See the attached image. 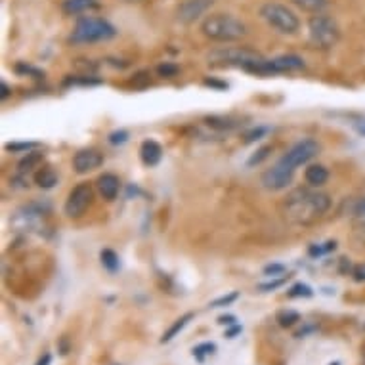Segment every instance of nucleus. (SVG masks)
I'll use <instances>...</instances> for the list:
<instances>
[{"label":"nucleus","mask_w":365,"mask_h":365,"mask_svg":"<svg viewBox=\"0 0 365 365\" xmlns=\"http://www.w3.org/2000/svg\"><path fill=\"white\" fill-rule=\"evenodd\" d=\"M319 151H322V145L317 144L316 140L306 138L297 142L274 167L268 168L262 174V178H260L262 186L268 192H283V190H287L289 184L293 182L297 168L300 165H306L308 161H312Z\"/></svg>","instance_id":"nucleus-1"},{"label":"nucleus","mask_w":365,"mask_h":365,"mask_svg":"<svg viewBox=\"0 0 365 365\" xmlns=\"http://www.w3.org/2000/svg\"><path fill=\"white\" fill-rule=\"evenodd\" d=\"M331 209V199L327 193L317 192V190H308V187H299L287 195L283 203V215L293 224H314Z\"/></svg>","instance_id":"nucleus-2"},{"label":"nucleus","mask_w":365,"mask_h":365,"mask_svg":"<svg viewBox=\"0 0 365 365\" xmlns=\"http://www.w3.org/2000/svg\"><path fill=\"white\" fill-rule=\"evenodd\" d=\"M201 31L215 42H235L247 35V25L232 14H212L205 19Z\"/></svg>","instance_id":"nucleus-3"},{"label":"nucleus","mask_w":365,"mask_h":365,"mask_svg":"<svg viewBox=\"0 0 365 365\" xmlns=\"http://www.w3.org/2000/svg\"><path fill=\"white\" fill-rule=\"evenodd\" d=\"M115 35H117V31L108 19L86 16V18L78 19L77 25L73 27L69 42L77 44V46H84V44H94V42L111 41Z\"/></svg>","instance_id":"nucleus-4"},{"label":"nucleus","mask_w":365,"mask_h":365,"mask_svg":"<svg viewBox=\"0 0 365 365\" xmlns=\"http://www.w3.org/2000/svg\"><path fill=\"white\" fill-rule=\"evenodd\" d=\"M310 44L317 50H331L341 41V29L333 18L325 14H314L308 21Z\"/></svg>","instance_id":"nucleus-5"},{"label":"nucleus","mask_w":365,"mask_h":365,"mask_svg":"<svg viewBox=\"0 0 365 365\" xmlns=\"http://www.w3.org/2000/svg\"><path fill=\"white\" fill-rule=\"evenodd\" d=\"M260 16L266 24L282 35H294L300 29L299 16L279 2H266L260 8Z\"/></svg>","instance_id":"nucleus-6"},{"label":"nucleus","mask_w":365,"mask_h":365,"mask_svg":"<svg viewBox=\"0 0 365 365\" xmlns=\"http://www.w3.org/2000/svg\"><path fill=\"white\" fill-rule=\"evenodd\" d=\"M245 71L252 73V75H260V77H269V75H282V73L299 71L304 69V60L299 56L289 54L279 56L274 60H264V58H257V60L249 61L245 67Z\"/></svg>","instance_id":"nucleus-7"},{"label":"nucleus","mask_w":365,"mask_h":365,"mask_svg":"<svg viewBox=\"0 0 365 365\" xmlns=\"http://www.w3.org/2000/svg\"><path fill=\"white\" fill-rule=\"evenodd\" d=\"M92 199H94V190L90 184H78L69 192L66 201V215L69 218H78L86 212L90 205H92Z\"/></svg>","instance_id":"nucleus-8"},{"label":"nucleus","mask_w":365,"mask_h":365,"mask_svg":"<svg viewBox=\"0 0 365 365\" xmlns=\"http://www.w3.org/2000/svg\"><path fill=\"white\" fill-rule=\"evenodd\" d=\"M257 58H260V56L249 48H220L209 54V60L212 61V63H222V66H237L241 67V69H243L249 61L257 60Z\"/></svg>","instance_id":"nucleus-9"},{"label":"nucleus","mask_w":365,"mask_h":365,"mask_svg":"<svg viewBox=\"0 0 365 365\" xmlns=\"http://www.w3.org/2000/svg\"><path fill=\"white\" fill-rule=\"evenodd\" d=\"M215 0H184L178 6V21L184 25H190L193 21H197L201 16L209 12Z\"/></svg>","instance_id":"nucleus-10"},{"label":"nucleus","mask_w":365,"mask_h":365,"mask_svg":"<svg viewBox=\"0 0 365 365\" xmlns=\"http://www.w3.org/2000/svg\"><path fill=\"white\" fill-rule=\"evenodd\" d=\"M103 165V155L98 150H81L73 157V168L77 174H86Z\"/></svg>","instance_id":"nucleus-11"},{"label":"nucleus","mask_w":365,"mask_h":365,"mask_svg":"<svg viewBox=\"0 0 365 365\" xmlns=\"http://www.w3.org/2000/svg\"><path fill=\"white\" fill-rule=\"evenodd\" d=\"M98 192L106 201H113L117 195H119L120 190V180L115 176V174H103L98 178Z\"/></svg>","instance_id":"nucleus-12"},{"label":"nucleus","mask_w":365,"mask_h":365,"mask_svg":"<svg viewBox=\"0 0 365 365\" xmlns=\"http://www.w3.org/2000/svg\"><path fill=\"white\" fill-rule=\"evenodd\" d=\"M140 157H142L144 165H148V167H155V165H159V161H161L163 148L157 144L155 140H145L144 144H142V148H140Z\"/></svg>","instance_id":"nucleus-13"},{"label":"nucleus","mask_w":365,"mask_h":365,"mask_svg":"<svg viewBox=\"0 0 365 365\" xmlns=\"http://www.w3.org/2000/svg\"><path fill=\"white\" fill-rule=\"evenodd\" d=\"M98 6H100L98 0H63V2H61V10H63L67 16H78V14L96 10Z\"/></svg>","instance_id":"nucleus-14"},{"label":"nucleus","mask_w":365,"mask_h":365,"mask_svg":"<svg viewBox=\"0 0 365 365\" xmlns=\"http://www.w3.org/2000/svg\"><path fill=\"white\" fill-rule=\"evenodd\" d=\"M304 178L312 187H322L329 180V170L324 165H310L306 168Z\"/></svg>","instance_id":"nucleus-15"},{"label":"nucleus","mask_w":365,"mask_h":365,"mask_svg":"<svg viewBox=\"0 0 365 365\" xmlns=\"http://www.w3.org/2000/svg\"><path fill=\"white\" fill-rule=\"evenodd\" d=\"M192 319H193V314H192V312H187V314H184V316H180L178 319H176V322H174V324L170 325V327H168L167 333H165V335L161 336V342H163V344H167V342L173 341L174 336L178 335L180 331L184 329V327H186V325L190 324Z\"/></svg>","instance_id":"nucleus-16"},{"label":"nucleus","mask_w":365,"mask_h":365,"mask_svg":"<svg viewBox=\"0 0 365 365\" xmlns=\"http://www.w3.org/2000/svg\"><path fill=\"white\" fill-rule=\"evenodd\" d=\"M35 182L44 190H50V187H54L58 184V174L54 173V168L44 167L35 174Z\"/></svg>","instance_id":"nucleus-17"},{"label":"nucleus","mask_w":365,"mask_h":365,"mask_svg":"<svg viewBox=\"0 0 365 365\" xmlns=\"http://www.w3.org/2000/svg\"><path fill=\"white\" fill-rule=\"evenodd\" d=\"M291 2L308 14H322L327 6V0H291Z\"/></svg>","instance_id":"nucleus-18"},{"label":"nucleus","mask_w":365,"mask_h":365,"mask_svg":"<svg viewBox=\"0 0 365 365\" xmlns=\"http://www.w3.org/2000/svg\"><path fill=\"white\" fill-rule=\"evenodd\" d=\"M41 161H42V153H38V151H31V153H27V157H24V159L19 161L18 170L21 174L29 173V170H33L35 167H38Z\"/></svg>","instance_id":"nucleus-19"},{"label":"nucleus","mask_w":365,"mask_h":365,"mask_svg":"<svg viewBox=\"0 0 365 365\" xmlns=\"http://www.w3.org/2000/svg\"><path fill=\"white\" fill-rule=\"evenodd\" d=\"M300 322V314L294 310H283L277 314V324L283 329H287V327H293L294 324H299Z\"/></svg>","instance_id":"nucleus-20"},{"label":"nucleus","mask_w":365,"mask_h":365,"mask_svg":"<svg viewBox=\"0 0 365 365\" xmlns=\"http://www.w3.org/2000/svg\"><path fill=\"white\" fill-rule=\"evenodd\" d=\"M100 258H102L103 268L109 269V272H117V269H119V257H117V252L111 251V249H103Z\"/></svg>","instance_id":"nucleus-21"},{"label":"nucleus","mask_w":365,"mask_h":365,"mask_svg":"<svg viewBox=\"0 0 365 365\" xmlns=\"http://www.w3.org/2000/svg\"><path fill=\"white\" fill-rule=\"evenodd\" d=\"M215 352H216L215 342H201V344H197V346L193 348V358L197 359L199 364H201V361H205L207 356H212Z\"/></svg>","instance_id":"nucleus-22"},{"label":"nucleus","mask_w":365,"mask_h":365,"mask_svg":"<svg viewBox=\"0 0 365 365\" xmlns=\"http://www.w3.org/2000/svg\"><path fill=\"white\" fill-rule=\"evenodd\" d=\"M287 294L291 299H300V297H302V299H310L312 294H314V291H312L306 283H297V285H293V287L289 289Z\"/></svg>","instance_id":"nucleus-23"},{"label":"nucleus","mask_w":365,"mask_h":365,"mask_svg":"<svg viewBox=\"0 0 365 365\" xmlns=\"http://www.w3.org/2000/svg\"><path fill=\"white\" fill-rule=\"evenodd\" d=\"M207 125L212 126V128H220V130H230V128H235L237 123H234L232 119H227V117H209L207 119Z\"/></svg>","instance_id":"nucleus-24"},{"label":"nucleus","mask_w":365,"mask_h":365,"mask_svg":"<svg viewBox=\"0 0 365 365\" xmlns=\"http://www.w3.org/2000/svg\"><path fill=\"white\" fill-rule=\"evenodd\" d=\"M336 249V241H327L324 245H312L308 249V255L310 257H322V255H327V252L335 251Z\"/></svg>","instance_id":"nucleus-25"},{"label":"nucleus","mask_w":365,"mask_h":365,"mask_svg":"<svg viewBox=\"0 0 365 365\" xmlns=\"http://www.w3.org/2000/svg\"><path fill=\"white\" fill-rule=\"evenodd\" d=\"M240 299V293H230V294H224V297H220V299H216L210 302V308H224V306H230L232 302H235V300Z\"/></svg>","instance_id":"nucleus-26"},{"label":"nucleus","mask_w":365,"mask_h":365,"mask_svg":"<svg viewBox=\"0 0 365 365\" xmlns=\"http://www.w3.org/2000/svg\"><path fill=\"white\" fill-rule=\"evenodd\" d=\"M269 151H272V148H269V145H264V148H260V150H258L257 153H255V155H252L251 159L247 161V165H249V167H255V165H260V163H262L264 159H268Z\"/></svg>","instance_id":"nucleus-27"},{"label":"nucleus","mask_w":365,"mask_h":365,"mask_svg":"<svg viewBox=\"0 0 365 365\" xmlns=\"http://www.w3.org/2000/svg\"><path fill=\"white\" fill-rule=\"evenodd\" d=\"M350 215L356 218H365V197H359L350 205Z\"/></svg>","instance_id":"nucleus-28"},{"label":"nucleus","mask_w":365,"mask_h":365,"mask_svg":"<svg viewBox=\"0 0 365 365\" xmlns=\"http://www.w3.org/2000/svg\"><path fill=\"white\" fill-rule=\"evenodd\" d=\"M287 277H282V279H276V282L262 283V285H258V291H262V293H268V291H276V289L283 287V285L287 283Z\"/></svg>","instance_id":"nucleus-29"},{"label":"nucleus","mask_w":365,"mask_h":365,"mask_svg":"<svg viewBox=\"0 0 365 365\" xmlns=\"http://www.w3.org/2000/svg\"><path fill=\"white\" fill-rule=\"evenodd\" d=\"M268 132V128L266 126H258V128H252L251 132H247L245 134V144H251V142H255V140H260Z\"/></svg>","instance_id":"nucleus-30"},{"label":"nucleus","mask_w":365,"mask_h":365,"mask_svg":"<svg viewBox=\"0 0 365 365\" xmlns=\"http://www.w3.org/2000/svg\"><path fill=\"white\" fill-rule=\"evenodd\" d=\"M16 71H18L19 75H33V77H36V78L44 77V73L38 71V69H35V67L25 66V63H18V66H16Z\"/></svg>","instance_id":"nucleus-31"},{"label":"nucleus","mask_w":365,"mask_h":365,"mask_svg":"<svg viewBox=\"0 0 365 365\" xmlns=\"http://www.w3.org/2000/svg\"><path fill=\"white\" fill-rule=\"evenodd\" d=\"M157 73H159L161 77L170 78V77H174L176 73H178V67L173 66V63H163V66L157 67Z\"/></svg>","instance_id":"nucleus-32"},{"label":"nucleus","mask_w":365,"mask_h":365,"mask_svg":"<svg viewBox=\"0 0 365 365\" xmlns=\"http://www.w3.org/2000/svg\"><path fill=\"white\" fill-rule=\"evenodd\" d=\"M264 274L269 277L282 276V274H285V266H283V264H269V266L264 268Z\"/></svg>","instance_id":"nucleus-33"},{"label":"nucleus","mask_w":365,"mask_h":365,"mask_svg":"<svg viewBox=\"0 0 365 365\" xmlns=\"http://www.w3.org/2000/svg\"><path fill=\"white\" fill-rule=\"evenodd\" d=\"M126 140H128V132L126 130H117V132H111L109 134V144H125Z\"/></svg>","instance_id":"nucleus-34"},{"label":"nucleus","mask_w":365,"mask_h":365,"mask_svg":"<svg viewBox=\"0 0 365 365\" xmlns=\"http://www.w3.org/2000/svg\"><path fill=\"white\" fill-rule=\"evenodd\" d=\"M36 148L35 142H21V144H8L6 150L8 151H29Z\"/></svg>","instance_id":"nucleus-35"},{"label":"nucleus","mask_w":365,"mask_h":365,"mask_svg":"<svg viewBox=\"0 0 365 365\" xmlns=\"http://www.w3.org/2000/svg\"><path fill=\"white\" fill-rule=\"evenodd\" d=\"M352 277L356 282H365V264H358L352 268Z\"/></svg>","instance_id":"nucleus-36"},{"label":"nucleus","mask_w":365,"mask_h":365,"mask_svg":"<svg viewBox=\"0 0 365 365\" xmlns=\"http://www.w3.org/2000/svg\"><path fill=\"white\" fill-rule=\"evenodd\" d=\"M241 331H243V327H241L240 324L230 325V327L226 329V333H224V336H226V339H235V336L240 335Z\"/></svg>","instance_id":"nucleus-37"},{"label":"nucleus","mask_w":365,"mask_h":365,"mask_svg":"<svg viewBox=\"0 0 365 365\" xmlns=\"http://www.w3.org/2000/svg\"><path fill=\"white\" fill-rule=\"evenodd\" d=\"M218 324L230 327V325H235V324H237V322H235V316H230V314H227V316H220V317H218Z\"/></svg>","instance_id":"nucleus-38"},{"label":"nucleus","mask_w":365,"mask_h":365,"mask_svg":"<svg viewBox=\"0 0 365 365\" xmlns=\"http://www.w3.org/2000/svg\"><path fill=\"white\" fill-rule=\"evenodd\" d=\"M0 90H2V92H0V100H6V98L10 96V86L2 81V83H0Z\"/></svg>","instance_id":"nucleus-39"},{"label":"nucleus","mask_w":365,"mask_h":365,"mask_svg":"<svg viewBox=\"0 0 365 365\" xmlns=\"http://www.w3.org/2000/svg\"><path fill=\"white\" fill-rule=\"evenodd\" d=\"M50 364H52V356H50V354H44V356L38 358V361H36L35 365H50Z\"/></svg>","instance_id":"nucleus-40"},{"label":"nucleus","mask_w":365,"mask_h":365,"mask_svg":"<svg viewBox=\"0 0 365 365\" xmlns=\"http://www.w3.org/2000/svg\"><path fill=\"white\" fill-rule=\"evenodd\" d=\"M205 84H207V86H215V88H227L226 83H216V81H210V78H207Z\"/></svg>","instance_id":"nucleus-41"},{"label":"nucleus","mask_w":365,"mask_h":365,"mask_svg":"<svg viewBox=\"0 0 365 365\" xmlns=\"http://www.w3.org/2000/svg\"><path fill=\"white\" fill-rule=\"evenodd\" d=\"M67 352H69V344H67V339L63 336V339H61V342H60V354H61V356H66Z\"/></svg>","instance_id":"nucleus-42"},{"label":"nucleus","mask_w":365,"mask_h":365,"mask_svg":"<svg viewBox=\"0 0 365 365\" xmlns=\"http://www.w3.org/2000/svg\"><path fill=\"white\" fill-rule=\"evenodd\" d=\"M354 126H356V130H358L359 134H364L365 136V120H358V123H354Z\"/></svg>","instance_id":"nucleus-43"},{"label":"nucleus","mask_w":365,"mask_h":365,"mask_svg":"<svg viewBox=\"0 0 365 365\" xmlns=\"http://www.w3.org/2000/svg\"><path fill=\"white\" fill-rule=\"evenodd\" d=\"M125 2H142V0H125Z\"/></svg>","instance_id":"nucleus-44"},{"label":"nucleus","mask_w":365,"mask_h":365,"mask_svg":"<svg viewBox=\"0 0 365 365\" xmlns=\"http://www.w3.org/2000/svg\"><path fill=\"white\" fill-rule=\"evenodd\" d=\"M364 364H365V348H364Z\"/></svg>","instance_id":"nucleus-45"},{"label":"nucleus","mask_w":365,"mask_h":365,"mask_svg":"<svg viewBox=\"0 0 365 365\" xmlns=\"http://www.w3.org/2000/svg\"><path fill=\"white\" fill-rule=\"evenodd\" d=\"M329 365H339V361H335V364H329Z\"/></svg>","instance_id":"nucleus-46"}]
</instances>
